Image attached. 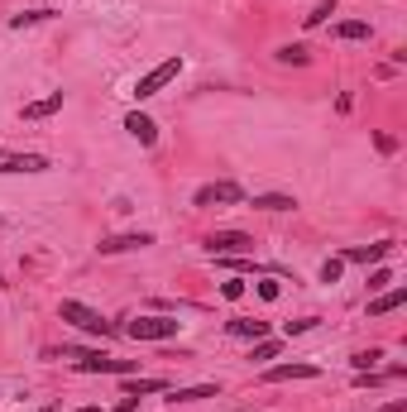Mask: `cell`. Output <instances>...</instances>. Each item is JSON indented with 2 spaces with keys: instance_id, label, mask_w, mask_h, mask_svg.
Instances as JSON below:
<instances>
[{
  "instance_id": "cell-29",
  "label": "cell",
  "mask_w": 407,
  "mask_h": 412,
  "mask_svg": "<svg viewBox=\"0 0 407 412\" xmlns=\"http://www.w3.org/2000/svg\"><path fill=\"white\" fill-rule=\"evenodd\" d=\"M134 408H139V398H129V393H125V403H120L115 412H134Z\"/></svg>"
},
{
  "instance_id": "cell-22",
  "label": "cell",
  "mask_w": 407,
  "mask_h": 412,
  "mask_svg": "<svg viewBox=\"0 0 407 412\" xmlns=\"http://www.w3.org/2000/svg\"><path fill=\"white\" fill-rule=\"evenodd\" d=\"M379 360H384V350H359V355H355V360H350V364H355V369H359V374H364V369H374V364H379Z\"/></svg>"
},
{
  "instance_id": "cell-9",
  "label": "cell",
  "mask_w": 407,
  "mask_h": 412,
  "mask_svg": "<svg viewBox=\"0 0 407 412\" xmlns=\"http://www.w3.org/2000/svg\"><path fill=\"white\" fill-rule=\"evenodd\" d=\"M48 158L43 154H5L0 149V173H43Z\"/></svg>"
},
{
  "instance_id": "cell-15",
  "label": "cell",
  "mask_w": 407,
  "mask_h": 412,
  "mask_svg": "<svg viewBox=\"0 0 407 412\" xmlns=\"http://www.w3.org/2000/svg\"><path fill=\"white\" fill-rule=\"evenodd\" d=\"M249 206H254V211H293L298 202H293V197H283V192H259Z\"/></svg>"
},
{
  "instance_id": "cell-14",
  "label": "cell",
  "mask_w": 407,
  "mask_h": 412,
  "mask_svg": "<svg viewBox=\"0 0 407 412\" xmlns=\"http://www.w3.org/2000/svg\"><path fill=\"white\" fill-rule=\"evenodd\" d=\"M53 110H63V92H53V96H43V101H29L24 105V120H48Z\"/></svg>"
},
{
  "instance_id": "cell-23",
  "label": "cell",
  "mask_w": 407,
  "mask_h": 412,
  "mask_svg": "<svg viewBox=\"0 0 407 412\" xmlns=\"http://www.w3.org/2000/svg\"><path fill=\"white\" fill-rule=\"evenodd\" d=\"M331 14H335V5H331V0H326V5H316V10L306 14V29H316V24H326Z\"/></svg>"
},
{
  "instance_id": "cell-31",
  "label": "cell",
  "mask_w": 407,
  "mask_h": 412,
  "mask_svg": "<svg viewBox=\"0 0 407 412\" xmlns=\"http://www.w3.org/2000/svg\"><path fill=\"white\" fill-rule=\"evenodd\" d=\"M77 412H101V408H92V403H87V408H77Z\"/></svg>"
},
{
  "instance_id": "cell-8",
  "label": "cell",
  "mask_w": 407,
  "mask_h": 412,
  "mask_svg": "<svg viewBox=\"0 0 407 412\" xmlns=\"http://www.w3.org/2000/svg\"><path fill=\"white\" fill-rule=\"evenodd\" d=\"M393 254V240H379V245H350L340 259L345 264H379V259H388Z\"/></svg>"
},
{
  "instance_id": "cell-32",
  "label": "cell",
  "mask_w": 407,
  "mask_h": 412,
  "mask_svg": "<svg viewBox=\"0 0 407 412\" xmlns=\"http://www.w3.org/2000/svg\"><path fill=\"white\" fill-rule=\"evenodd\" d=\"M244 412H254V408H244Z\"/></svg>"
},
{
  "instance_id": "cell-19",
  "label": "cell",
  "mask_w": 407,
  "mask_h": 412,
  "mask_svg": "<svg viewBox=\"0 0 407 412\" xmlns=\"http://www.w3.org/2000/svg\"><path fill=\"white\" fill-rule=\"evenodd\" d=\"M340 274H345V259H340V254L321 264V283H326V288H335V283H340Z\"/></svg>"
},
{
  "instance_id": "cell-7",
  "label": "cell",
  "mask_w": 407,
  "mask_h": 412,
  "mask_svg": "<svg viewBox=\"0 0 407 412\" xmlns=\"http://www.w3.org/2000/svg\"><path fill=\"white\" fill-rule=\"evenodd\" d=\"M154 245V235L149 230H134V235H110V240H101L96 249L101 254H129V249H149Z\"/></svg>"
},
{
  "instance_id": "cell-13",
  "label": "cell",
  "mask_w": 407,
  "mask_h": 412,
  "mask_svg": "<svg viewBox=\"0 0 407 412\" xmlns=\"http://www.w3.org/2000/svg\"><path fill=\"white\" fill-rule=\"evenodd\" d=\"M403 302H407V288H388L384 298H374V302H369V316H388V311H398Z\"/></svg>"
},
{
  "instance_id": "cell-28",
  "label": "cell",
  "mask_w": 407,
  "mask_h": 412,
  "mask_svg": "<svg viewBox=\"0 0 407 412\" xmlns=\"http://www.w3.org/2000/svg\"><path fill=\"white\" fill-rule=\"evenodd\" d=\"M311 326H316L311 316H302V321H288V326H283V336H302V331H311Z\"/></svg>"
},
{
  "instance_id": "cell-17",
  "label": "cell",
  "mask_w": 407,
  "mask_h": 412,
  "mask_svg": "<svg viewBox=\"0 0 407 412\" xmlns=\"http://www.w3.org/2000/svg\"><path fill=\"white\" fill-rule=\"evenodd\" d=\"M197 398H216V384H197V389H173V403H197Z\"/></svg>"
},
{
  "instance_id": "cell-2",
  "label": "cell",
  "mask_w": 407,
  "mask_h": 412,
  "mask_svg": "<svg viewBox=\"0 0 407 412\" xmlns=\"http://www.w3.org/2000/svg\"><path fill=\"white\" fill-rule=\"evenodd\" d=\"M82 374H134L139 364L134 360H110V355H101V350H63Z\"/></svg>"
},
{
  "instance_id": "cell-10",
  "label": "cell",
  "mask_w": 407,
  "mask_h": 412,
  "mask_svg": "<svg viewBox=\"0 0 407 412\" xmlns=\"http://www.w3.org/2000/svg\"><path fill=\"white\" fill-rule=\"evenodd\" d=\"M316 374H321L316 364H273V369H264L269 384H293V379H316Z\"/></svg>"
},
{
  "instance_id": "cell-12",
  "label": "cell",
  "mask_w": 407,
  "mask_h": 412,
  "mask_svg": "<svg viewBox=\"0 0 407 412\" xmlns=\"http://www.w3.org/2000/svg\"><path fill=\"white\" fill-rule=\"evenodd\" d=\"M374 29H369V19H340L335 29H331V39H340V43H359V39H369Z\"/></svg>"
},
{
  "instance_id": "cell-24",
  "label": "cell",
  "mask_w": 407,
  "mask_h": 412,
  "mask_svg": "<svg viewBox=\"0 0 407 412\" xmlns=\"http://www.w3.org/2000/svg\"><path fill=\"white\" fill-rule=\"evenodd\" d=\"M254 288H259V298H264V302H278V293H283V288H278V278H259Z\"/></svg>"
},
{
  "instance_id": "cell-26",
  "label": "cell",
  "mask_w": 407,
  "mask_h": 412,
  "mask_svg": "<svg viewBox=\"0 0 407 412\" xmlns=\"http://www.w3.org/2000/svg\"><path fill=\"white\" fill-rule=\"evenodd\" d=\"M39 19H48V10H24V14H14L10 24H14V29H24V24H39Z\"/></svg>"
},
{
  "instance_id": "cell-16",
  "label": "cell",
  "mask_w": 407,
  "mask_h": 412,
  "mask_svg": "<svg viewBox=\"0 0 407 412\" xmlns=\"http://www.w3.org/2000/svg\"><path fill=\"white\" fill-rule=\"evenodd\" d=\"M163 389H168V379H129V384H125V393H129V398H144V393H163Z\"/></svg>"
},
{
  "instance_id": "cell-3",
  "label": "cell",
  "mask_w": 407,
  "mask_h": 412,
  "mask_svg": "<svg viewBox=\"0 0 407 412\" xmlns=\"http://www.w3.org/2000/svg\"><path fill=\"white\" fill-rule=\"evenodd\" d=\"M178 72H182V58H178V53H173V58H163L158 68H149V72L134 82V101H149V96H158V92H163V87L178 77Z\"/></svg>"
},
{
  "instance_id": "cell-11",
  "label": "cell",
  "mask_w": 407,
  "mask_h": 412,
  "mask_svg": "<svg viewBox=\"0 0 407 412\" xmlns=\"http://www.w3.org/2000/svg\"><path fill=\"white\" fill-rule=\"evenodd\" d=\"M125 130H129V139H139L144 149L158 139V125H154L149 115H139V110H129V115H125Z\"/></svg>"
},
{
  "instance_id": "cell-25",
  "label": "cell",
  "mask_w": 407,
  "mask_h": 412,
  "mask_svg": "<svg viewBox=\"0 0 407 412\" xmlns=\"http://www.w3.org/2000/svg\"><path fill=\"white\" fill-rule=\"evenodd\" d=\"M249 360H259V364H264V360H278V340H259Z\"/></svg>"
},
{
  "instance_id": "cell-6",
  "label": "cell",
  "mask_w": 407,
  "mask_h": 412,
  "mask_svg": "<svg viewBox=\"0 0 407 412\" xmlns=\"http://www.w3.org/2000/svg\"><path fill=\"white\" fill-rule=\"evenodd\" d=\"M230 202H244V192L235 183H206L192 192V206H230Z\"/></svg>"
},
{
  "instance_id": "cell-4",
  "label": "cell",
  "mask_w": 407,
  "mask_h": 412,
  "mask_svg": "<svg viewBox=\"0 0 407 412\" xmlns=\"http://www.w3.org/2000/svg\"><path fill=\"white\" fill-rule=\"evenodd\" d=\"M182 331V321L178 316H139V321H129L125 326V336L129 340H173Z\"/></svg>"
},
{
  "instance_id": "cell-5",
  "label": "cell",
  "mask_w": 407,
  "mask_h": 412,
  "mask_svg": "<svg viewBox=\"0 0 407 412\" xmlns=\"http://www.w3.org/2000/svg\"><path fill=\"white\" fill-rule=\"evenodd\" d=\"M206 249L211 254H254V235H244V230H216L206 240Z\"/></svg>"
},
{
  "instance_id": "cell-27",
  "label": "cell",
  "mask_w": 407,
  "mask_h": 412,
  "mask_svg": "<svg viewBox=\"0 0 407 412\" xmlns=\"http://www.w3.org/2000/svg\"><path fill=\"white\" fill-rule=\"evenodd\" d=\"M388 283H393L388 269H374V274H369V293H379V288H388Z\"/></svg>"
},
{
  "instance_id": "cell-1",
  "label": "cell",
  "mask_w": 407,
  "mask_h": 412,
  "mask_svg": "<svg viewBox=\"0 0 407 412\" xmlns=\"http://www.w3.org/2000/svg\"><path fill=\"white\" fill-rule=\"evenodd\" d=\"M58 316L67 321V326H77V331H92V336H115V326L105 321L96 307H87V302H77V298H63L58 302Z\"/></svg>"
},
{
  "instance_id": "cell-20",
  "label": "cell",
  "mask_w": 407,
  "mask_h": 412,
  "mask_svg": "<svg viewBox=\"0 0 407 412\" xmlns=\"http://www.w3.org/2000/svg\"><path fill=\"white\" fill-rule=\"evenodd\" d=\"M273 58H278V63H298V68H302V63H306V48H302V43H283Z\"/></svg>"
},
{
  "instance_id": "cell-21",
  "label": "cell",
  "mask_w": 407,
  "mask_h": 412,
  "mask_svg": "<svg viewBox=\"0 0 407 412\" xmlns=\"http://www.w3.org/2000/svg\"><path fill=\"white\" fill-rule=\"evenodd\" d=\"M220 298H225V302H240V298H244V278H225V283H220Z\"/></svg>"
},
{
  "instance_id": "cell-30",
  "label": "cell",
  "mask_w": 407,
  "mask_h": 412,
  "mask_svg": "<svg viewBox=\"0 0 407 412\" xmlns=\"http://www.w3.org/2000/svg\"><path fill=\"white\" fill-rule=\"evenodd\" d=\"M384 412H407V403H403V398H398V403H388V408H384Z\"/></svg>"
},
{
  "instance_id": "cell-18",
  "label": "cell",
  "mask_w": 407,
  "mask_h": 412,
  "mask_svg": "<svg viewBox=\"0 0 407 412\" xmlns=\"http://www.w3.org/2000/svg\"><path fill=\"white\" fill-rule=\"evenodd\" d=\"M230 336H249V340H259V336H269V321H230Z\"/></svg>"
}]
</instances>
